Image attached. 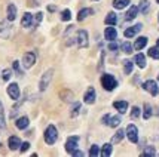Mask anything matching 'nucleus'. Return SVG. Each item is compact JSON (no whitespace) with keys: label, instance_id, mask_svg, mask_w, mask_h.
<instances>
[{"label":"nucleus","instance_id":"nucleus-51","mask_svg":"<svg viewBox=\"0 0 159 157\" xmlns=\"http://www.w3.org/2000/svg\"><path fill=\"white\" fill-rule=\"evenodd\" d=\"M156 2H158V3H159V0H156Z\"/></svg>","mask_w":159,"mask_h":157},{"label":"nucleus","instance_id":"nucleus-4","mask_svg":"<svg viewBox=\"0 0 159 157\" xmlns=\"http://www.w3.org/2000/svg\"><path fill=\"white\" fill-rule=\"evenodd\" d=\"M125 135H126V138H128L132 144L139 142V129H137L135 124H129V126L126 128V130H125Z\"/></svg>","mask_w":159,"mask_h":157},{"label":"nucleus","instance_id":"nucleus-47","mask_svg":"<svg viewBox=\"0 0 159 157\" xmlns=\"http://www.w3.org/2000/svg\"><path fill=\"white\" fill-rule=\"evenodd\" d=\"M103 58H104V54L101 55V61H103ZM98 70H100V71L103 70V64H100V65H98Z\"/></svg>","mask_w":159,"mask_h":157},{"label":"nucleus","instance_id":"nucleus-1","mask_svg":"<svg viewBox=\"0 0 159 157\" xmlns=\"http://www.w3.org/2000/svg\"><path fill=\"white\" fill-rule=\"evenodd\" d=\"M43 138H45V142L48 144V145H54L57 142V139H58V132H57V128L54 124H49L46 130H45V133H43Z\"/></svg>","mask_w":159,"mask_h":157},{"label":"nucleus","instance_id":"nucleus-37","mask_svg":"<svg viewBox=\"0 0 159 157\" xmlns=\"http://www.w3.org/2000/svg\"><path fill=\"white\" fill-rule=\"evenodd\" d=\"M149 56L153 59H159V48H150L149 49Z\"/></svg>","mask_w":159,"mask_h":157},{"label":"nucleus","instance_id":"nucleus-41","mask_svg":"<svg viewBox=\"0 0 159 157\" xmlns=\"http://www.w3.org/2000/svg\"><path fill=\"white\" fill-rule=\"evenodd\" d=\"M140 116V108L139 107H132L131 110V119H137Z\"/></svg>","mask_w":159,"mask_h":157},{"label":"nucleus","instance_id":"nucleus-21","mask_svg":"<svg viewBox=\"0 0 159 157\" xmlns=\"http://www.w3.org/2000/svg\"><path fill=\"white\" fill-rule=\"evenodd\" d=\"M113 107L118 110L120 114H124L126 111V108H128V102L126 101H116V102H113Z\"/></svg>","mask_w":159,"mask_h":157},{"label":"nucleus","instance_id":"nucleus-3","mask_svg":"<svg viewBox=\"0 0 159 157\" xmlns=\"http://www.w3.org/2000/svg\"><path fill=\"white\" fill-rule=\"evenodd\" d=\"M52 76H54V70H46L45 73H43V76H42L40 82H39V89H40L42 92L43 90H46V88L49 86V83H51V80H52Z\"/></svg>","mask_w":159,"mask_h":157},{"label":"nucleus","instance_id":"nucleus-38","mask_svg":"<svg viewBox=\"0 0 159 157\" xmlns=\"http://www.w3.org/2000/svg\"><path fill=\"white\" fill-rule=\"evenodd\" d=\"M61 20H62V21H70V20H71V12H70V9H66V11H62Z\"/></svg>","mask_w":159,"mask_h":157},{"label":"nucleus","instance_id":"nucleus-40","mask_svg":"<svg viewBox=\"0 0 159 157\" xmlns=\"http://www.w3.org/2000/svg\"><path fill=\"white\" fill-rule=\"evenodd\" d=\"M11 74H12V71L11 70H3V73H2V79L5 80V82H7L9 79H11Z\"/></svg>","mask_w":159,"mask_h":157},{"label":"nucleus","instance_id":"nucleus-32","mask_svg":"<svg viewBox=\"0 0 159 157\" xmlns=\"http://www.w3.org/2000/svg\"><path fill=\"white\" fill-rule=\"evenodd\" d=\"M120 49H122V52H125V54H132V45L129 41H124L120 45Z\"/></svg>","mask_w":159,"mask_h":157},{"label":"nucleus","instance_id":"nucleus-18","mask_svg":"<svg viewBox=\"0 0 159 157\" xmlns=\"http://www.w3.org/2000/svg\"><path fill=\"white\" fill-rule=\"evenodd\" d=\"M137 14H139V7L131 6L129 9H128V12L125 14V21H132L135 16H137Z\"/></svg>","mask_w":159,"mask_h":157},{"label":"nucleus","instance_id":"nucleus-43","mask_svg":"<svg viewBox=\"0 0 159 157\" xmlns=\"http://www.w3.org/2000/svg\"><path fill=\"white\" fill-rule=\"evenodd\" d=\"M109 49H110V50H118L119 45L115 40H111V41H109Z\"/></svg>","mask_w":159,"mask_h":157},{"label":"nucleus","instance_id":"nucleus-39","mask_svg":"<svg viewBox=\"0 0 159 157\" xmlns=\"http://www.w3.org/2000/svg\"><path fill=\"white\" fill-rule=\"evenodd\" d=\"M79 111H80V104L76 102V104H75V107H73V110H71V114H70V116L76 117L77 114H79Z\"/></svg>","mask_w":159,"mask_h":157},{"label":"nucleus","instance_id":"nucleus-19","mask_svg":"<svg viewBox=\"0 0 159 157\" xmlns=\"http://www.w3.org/2000/svg\"><path fill=\"white\" fill-rule=\"evenodd\" d=\"M92 14H94V11H92L91 7H85L82 11H79V14H77V21H83L85 18H88V16Z\"/></svg>","mask_w":159,"mask_h":157},{"label":"nucleus","instance_id":"nucleus-45","mask_svg":"<svg viewBox=\"0 0 159 157\" xmlns=\"http://www.w3.org/2000/svg\"><path fill=\"white\" fill-rule=\"evenodd\" d=\"M71 154H73V156H79V157H83V156H85V154H83L82 151H79V150H77V148H76V150H75V151H73Z\"/></svg>","mask_w":159,"mask_h":157},{"label":"nucleus","instance_id":"nucleus-9","mask_svg":"<svg viewBox=\"0 0 159 157\" xmlns=\"http://www.w3.org/2000/svg\"><path fill=\"white\" fill-rule=\"evenodd\" d=\"M7 95L11 96L12 99H18L20 98V95H21V92H20V86L16 85V83H11L9 86H7Z\"/></svg>","mask_w":159,"mask_h":157},{"label":"nucleus","instance_id":"nucleus-17","mask_svg":"<svg viewBox=\"0 0 159 157\" xmlns=\"http://www.w3.org/2000/svg\"><path fill=\"white\" fill-rule=\"evenodd\" d=\"M15 124H16V128H18V129L24 130V129H27V128H28V124H30V119H28L27 116L20 117V119L15 122Z\"/></svg>","mask_w":159,"mask_h":157},{"label":"nucleus","instance_id":"nucleus-28","mask_svg":"<svg viewBox=\"0 0 159 157\" xmlns=\"http://www.w3.org/2000/svg\"><path fill=\"white\" fill-rule=\"evenodd\" d=\"M6 129V120H5V110H3V104L0 102V130Z\"/></svg>","mask_w":159,"mask_h":157},{"label":"nucleus","instance_id":"nucleus-30","mask_svg":"<svg viewBox=\"0 0 159 157\" xmlns=\"http://www.w3.org/2000/svg\"><path fill=\"white\" fill-rule=\"evenodd\" d=\"M101 148H103V150H101V153H100V154H101L103 157H109L111 154V151H113V148H111V144H104Z\"/></svg>","mask_w":159,"mask_h":157},{"label":"nucleus","instance_id":"nucleus-42","mask_svg":"<svg viewBox=\"0 0 159 157\" xmlns=\"http://www.w3.org/2000/svg\"><path fill=\"white\" fill-rule=\"evenodd\" d=\"M12 67H14V70L18 73L20 76H22V70H21V67H20V62L18 61H14L12 62Z\"/></svg>","mask_w":159,"mask_h":157},{"label":"nucleus","instance_id":"nucleus-8","mask_svg":"<svg viewBox=\"0 0 159 157\" xmlns=\"http://www.w3.org/2000/svg\"><path fill=\"white\" fill-rule=\"evenodd\" d=\"M11 31H12V27L7 21H2L0 22V37L2 39H7L11 36Z\"/></svg>","mask_w":159,"mask_h":157},{"label":"nucleus","instance_id":"nucleus-31","mask_svg":"<svg viewBox=\"0 0 159 157\" xmlns=\"http://www.w3.org/2000/svg\"><path fill=\"white\" fill-rule=\"evenodd\" d=\"M150 116H152V105H150V104H144V108H143V117L147 120V119H150Z\"/></svg>","mask_w":159,"mask_h":157},{"label":"nucleus","instance_id":"nucleus-49","mask_svg":"<svg viewBox=\"0 0 159 157\" xmlns=\"http://www.w3.org/2000/svg\"><path fill=\"white\" fill-rule=\"evenodd\" d=\"M37 3H39V0H33V5L31 6H37Z\"/></svg>","mask_w":159,"mask_h":157},{"label":"nucleus","instance_id":"nucleus-36","mask_svg":"<svg viewBox=\"0 0 159 157\" xmlns=\"http://www.w3.org/2000/svg\"><path fill=\"white\" fill-rule=\"evenodd\" d=\"M143 156H156V151H155V147H152V145H149V147H146L144 148V153H143Z\"/></svg>","mask_w":159,"mask_h":157},{"label":"nucleus","instance_id":"nucleus-2","mask_svg":"<svg viewBox=\"0 0 159 157\" xmlns=\"http://www.w3.org/2000/svg\"><path fill=\"white\" fill-rule=\"evenodd\" d=\"M101 85H103V88L106 90H113L118 86V80L111 74H103L101 76Z\"/></svg>","mask_w":159,"mask_h":157},{"label":"nucleus","instance_id":"nucleus-20","mask_svg":"<svg viewBox=\"0 0 159 157\" xmlns=\"http://www.w3.org/2000/svg\"><path fill=\"white\" fill-rule=\"evenodd\" d=\"M60 96H61V99L64 102L75 101V95H73V92H70V90H62V92H60Z\"/></svg>","mask_w":159,"mask_h":157},{"label":"nucleus","instance_id":"nucleus-24","mask_svg":"<svg viewBox=\"0 0 159 157\" xmlns=\"http://www.w3.org/2000/svg\"><path fill=\"white\" fill-rule=\"evenodd\" d=\"M119 123H120V117L119 116H110L109 120H107V124L106 126H110V128H118Z\"/></svg>","mask_w":159,"mask_h":157},{"label":"nucleus","instance_id":"nucleus-25","mask_svg":"<svg viewBox=\"0 0 159 157\" xmlns=\"http://www.w3.org/2000/svg\"><path fill=\"white\" fill-rule=\"evenodd\" d=\"M125 138V130L124 129H119L116 133H115V137L111 138V144H118V142H120L122 139Z\"/></svg>","mask_w":159,"mask_h":157},{"label":"nucleus","instance_id":"nucleus-14","mask_svg":"<svg viewBox=\"0 0 159 157\" xmlns=\"http://www.w3.org/2000/svg\"><path fill=\"white\" fill-rule=\"evenodd\" d=\"M104 37H106V40H116V37H118V33H116V28H113V25H109V27L106 28V31H104Z\"/></svg>","mask_w":159,"mask_h":157},{"label":"nucleus","instance_id":"nucleus-7","mask_svg":"<svg viewBox=\"0 0 159 157\" xmlns=\"http://www.w3.org/2000/svg\"><path fill=\"white\" fill-rule=\"evenodd\" d=\"M143 89L144 90H147L150 95L156 96L159 94V89H158V85H156V82L155 80H147V82L143 83Z\"/></svg>","mask_w":159,"mask_h":157},{"label":"nucleus","instance_id":"nucleus-52","mask_svg":"<svg viewBox=\"0 0 159 157\" xmlns=\"http://www.w3.org/2000/svg\"><path fill=\"white\" fill-rule=\"evenodd\" d=\"M158 80H159V76H158Z\"/></svg>","mask_w":159,"mask_h":157},{"label":"nucleus","instance_id":"nucleus-44","mask_svg":"<svg viewBox=\"0 0 159 157\" xmlns=\"http://www.w3.org/2000/svg\"><path fill=\"white\" fill-rule=\"evenodd\" d=\"M28 148H30V144L28 142H22L20 145V150H21V153H25V151L28 150Z\"/></svg>","mask_w":159,"mask_h":157},{"label":"nucleus","instance_id":"nucleus-12","mask_svg":"<svg viewBox=\"0 0 159 157\" xmlns=\"http://www.w3.org/2000/svg\"><path fill=\"white\" fill-rule=\"evenodd\" d=\"M83 101H85V104L95 102V89L94 88L86 89V92H85V95H83Z\"/></svg>","mask_w":159,"mask_h":157},{"label":"nucleus","instance_id":"nucleus-27","mask_svg":"<svg viewBox=\"0 0 159 157\" xmlns=\"http://www.w3.org/2000/svg\"><path fill=\"white\" fill-rule=\"evenodd\" d=\"M116 22H118V16H116L115 12L107 14V16H106V24H107V25H115Z\"/></svg>","mask_w":159,"mask_h":157},{"label":"nucleus","instance_id":"nucleus-33","mask_svg":"<svg viewBox=\"0 0 159 157\" xmlns=\"http://www.w3.org/2000/svg\"><path fill=\"white\" fill-rule=\"evenodd\" d=\"M132 67H134V64H132L131 61H128V59H125V61H124V71H125V74H131Z\"/></svg>","mask_w":159,"mask_h":157},{"label":"nucleus","instance_id":"nucleus-35","mask_svg":"<svg viewBox=\"0 0 159 157\" xmlns=\"http://www.w3.org/2000/svg\"><path fill=\"white\" fill-rule=\"evenodd\" d=\"M33 20H34V22H33V27H39V24H40L42 20H43V14H42V12H37V14L33 16Z\"/></svg>","mask_w":159,"mask_h":157},{"label":"nucleus","instance_id":"nucleus-6","mask_svg":"<svg viewBox=\"0 0 159 157\" xmlns=\"http://www.w3.org/2000/svg\"><path fill=\"white\" fill-rule=\"evenodd\" d=\"M36 62V54L34 52H27V54L22 56V65H24V68H31L33 65H34Z\"/></svg>","mask_w":159,"mask_h":157},{"label":"nucleus","instance_id":"nucleus-15","mask_svg":"<svg viewBox=\"0 0 159 157\" xmlns=\"http://www.w3.org/2000/svg\"><path fill=\"white\" fill-rule=\"evenodd\" d=\"M21 25H22V28L33 27V15L28 14V12H25L24 16H22V20H21Z\"/></svg>","mask_w":159,"mask_h":157},{"label":"nucleus","instance_id":"nucleus-5","mask_svg":"<svg viewBox=\"0 0 159 157\" xmlns=\"http://www.w3.org/2000/svg\"><path fill=\"white\" fill-rule=\"evenodd\" d=\"M77 46L79 48H88V45H89V41H88V33L85 31V30H79L77 31Z\"/></svg>","mask_w":159,"mask_h":157},{"label":"nucleus","instance_id":"nucleus-48","mask_svg":"<svg viewBox=\"0 0 159 157\" xmlns=\"http://www.w3.org/2000/svg\"><path fill=\"white\" fill-rule=\"evenodd\" d=\"M48 11L49 12H54V11H55V6H48Z\"/></svg>","mask_w":159,"mask_h":157},{"label":"nucleus","instance_id":"nucleus-23","mask_svg":"<svg viewBox=\"0 0 159 157\" xmlns=\"http://www.w3.org/2000/svg\"><path fill=\"white\" fill-rule=\"evenodd\" d=\"M139 11L141 12L143 15H146L149 11H150V3H149V0H140V7Z\"/></svg>","mask_w":159,"mask_h":157},{"label":"nucleus","instance_id":"nucleus-11","mask_svg":"<svg viewBox=\"0 0 159 157\" xmlns=\"http://www.w3.org/2000/svg\"><path fill=\"white\" fill-rule=\"evenodd\" d=\"M141 28H143V25H141V24H135L134 27L126 28V30H125V33H124L125 37H128V39H129V37H134V36H137L140 31H141Z\"/></svg>","mask_w":159,"mask_h":157},{"label":"nucleus","instance_id":"nucleus-26","mask_svg":"<svg viewBox=\"0 0 159 157\" xmlns=\"http://www.w3.org/2000/svg\"><path fill=\"white\" fill-rule=\"evenodd\" d=\"M129 5V0H113V7L115 9H125Z\"/></svg>","mask_w":159,"mask_h":157},{"label":"nucleus","instance_id":"nucleus-10","mask_svg":"<svg viewBox=\"0 0 159 157\" xmlns=\"http://www.w3.org/2000/svg\"><path fill=\"white\" fill-rule=\"evenodd\" d=\"M77 142H79V138L77 137H70L67 139V142H66V151L71 154L77 148Z\"/></svg>","mask_w":159,"mask_h":157},{"label":"nucleus","instance_id":"nucleus-46","mask_svg":"<svg viewBox=\"0 0 159 157\" xmlns=\"http://www.w3.org/2000/svg\"><path fill=\"white\" fill-rule=\"evenodd\" d=\"M109 117H110V114H106V116L103 117V123H104V124H107V120H109Z\"/></svg>","mask_w":159,"mask_h":157},{"label":"nucleus","instance_id":"nucleus-13","mask_svg":"<svg viewBox=\"0 0 159 157\" xmlns=\"http://www.w3.org/2000/svg\"><path fill=\"white\" fill-rule=\"evenodd\" d=\"M16 6H15L14 3H9L7 5V9H6V16H7V21L9 22H12V21H15V18H16Z\"/></svg>","mask_w":159,"mask_h":157},{"label":"nucleus","instance_id":"nucleus-16","mask_svg":"<svg viewBox=\"0 0 159 157\" xmlns=\"http://www.w3.org/2000/svg\"><path fill=\"white\" fill-rule=\"evenodd\" d=\"M20 145H21V139L18 137H11L9 139H7V147H9L12 151L18 150Z\"/></svg>","mask_w":159,"mask_h":157},{"label":"nucleus","instance_id":"nucleus-29","mask_svg":"<svg viewBox=\"0 0 159 157\" xmlns=\"http://www.w3.org/2000/svg\"><path fill=\"white\" fill-rule=\"evenodd\" d=\"M135 64L139 65L140 68H144L146 67V56L143 54H139L135 55Z\"/></svg>","mask_w":159,"mask_h":157},{"label":"nucleus","instance_id":"nucleus-22","mask_svg":"<svg viewBox=\"0 0 159 157\" xmlns=\"http://www.w3.org/2000/svg\"><path fill=\"white\" fill-rule=\"evenodd\" d=\"M147 45V37H139L137 40L134 41V49L135 50H141Z\"/></svg>","mask_w":159,"mask_h":157},{"label":"nucleus","instance_id":"nucleus-50","mask_svg":"<svg viewBox=\"0 0 159 157\" xmlns=\"http://www.w3.org/2000/svg\"><path fill=\"white\" fill-rule=\"evenodd\" d=\"M158 48H159V39H158Z\"/></svg>","mask_w":159,"mask_h":157},{"label":"nucleus","instance_id":"nucleus-34","mask_svg":"<svg viewBox=\"0 0 159 157\" xmlns=\"http://www.w3.org/2000/svg\"><path fill=\"white\" fill-rule=\"evenodd\" d=\"M100 147L98 145H91V148H89V156L91 157H97V156H100Z\"/></svg>","mask_w":159,"mask_h":157}]
</instances>
